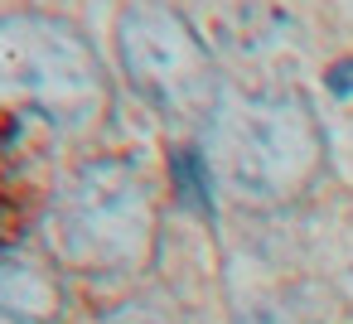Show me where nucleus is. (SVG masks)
Segmentation results:
<instances>
[{
    "instance_id": "f257e3e1",
    "label": "nucleus",
    "mask_w": 353,
    "mask_h": 324,
    "mask_svg": "<svg viewBox=\"0 0 353 324\" xmlns=\"http://www.w3.org/2000/svg\"><path fill=\"white\" fill-rule=\"evenodd\" d=\"M203 155L208 170L247 203L281 208L319 184L329 165V141L314 107L290 88L237 92V97L223 92L218 112L208 117Z\"/></svg>"
},
{
    "instance_id": "f03ea898",
    "label": "nucleus",
    "mask_w": 353,
    "mask_h": 324,
    "mask_svg": "<svg viewBox=\"0 0 353 324\" xmlns=\"http://www.w3.org/2000/svg\"><path fill=\"white\" fill-rule=\"evenodd\" d=\"M107 68L88 34L59 15H0V117L88 131L107 112Z\"/></svg>"
},
{
    "instance_id": "7ed1b4c3",
    "label": "nucleus",
    "mask_w": 353,
    "mask_h": 324,
    "mask_svg": "<svg viewBox=\"0 0 353 324\" xmlns=\"http://www.w3.org/2000/svg\"><path fill=\"white\" fill-rule=\"evenodd\" d=\"M54 237L63 261L92 276L145 271L160 242L155 189L131 160L83 165L54 208Z\"/></svg>"
},
{
    "instance_id": "20e7f679",
    "label": "nucleus",
    "mask_w": 353,
    "mask_h": 324,
    "mask_svg": "<svg viewBox=\"0 0 353 324\" xmlns=\"http://www.w3.org/2000/svg\"><path fill=\"white\" fill-rule=\"evenodd\" d=\"M117 54L131 92L170 121H203L223 102V78L199 30L160 0H131L117 20Z\"/></svg>"
},
{
    "instance_id": "39448f33",
    "label": "nucleus",
    "mask_w": 353,
    "mask_h": 324,
    "mask_svg": "<svg viewBox=\"0 0 353 324\" xmlns=\"http://www.w3.org/2000/svg\"><path fill=\"white\" fill-rule=\"evenodd\" d=\"M59 276L34 256H0V324H54L59 319Z\"/></svg>"
},
{
    "instance_id": "423d86ee",
    "label": "nucleus",
    "mask_w": 353,
    "mask_h": 324,
    "mask_svg": "<svg viewBox=\"0 0 353 324\" xmlns=\"http://www.w3.org/2000/svg\"><path fill=\"white\" fill-rule=\"evenodd\" d=\"M170 170H174V184H179V199H184L189 208H199L203 218H213V194H208V155H203V150H174Z\"/></svg>"
},
{
    "instance_id": "0eeeda50",
    "label": "nucleus",
    "mask_w": 353,
    "mask_h": 324,
    "mask_svg": "<svg viewBox=\"0 0 353 324\" xmlns=\"http://www.w3.org/2000/svg\"><path fill=\"white\" fill-rule=\"evenodd\" d=\"M102 324H194V319H189L179 305L145 295V300H126V305H117Z\"/></svg>"
},
{
    "instance_id": "6e6552de",
    "label": "nucleus",
    "mask_w": 353,
    "mask_h": 324,
    "mask_svg": "<svg viewBox=\"0 0 353 324\" xmlns=\"http://www.w3.org/2000/svg\"><path fill=\"white\" fill-rule=\"evenodd\" d=\"M329 92H334V97H353V59L329 68Z\"/></svg>"
}]
</instances>
